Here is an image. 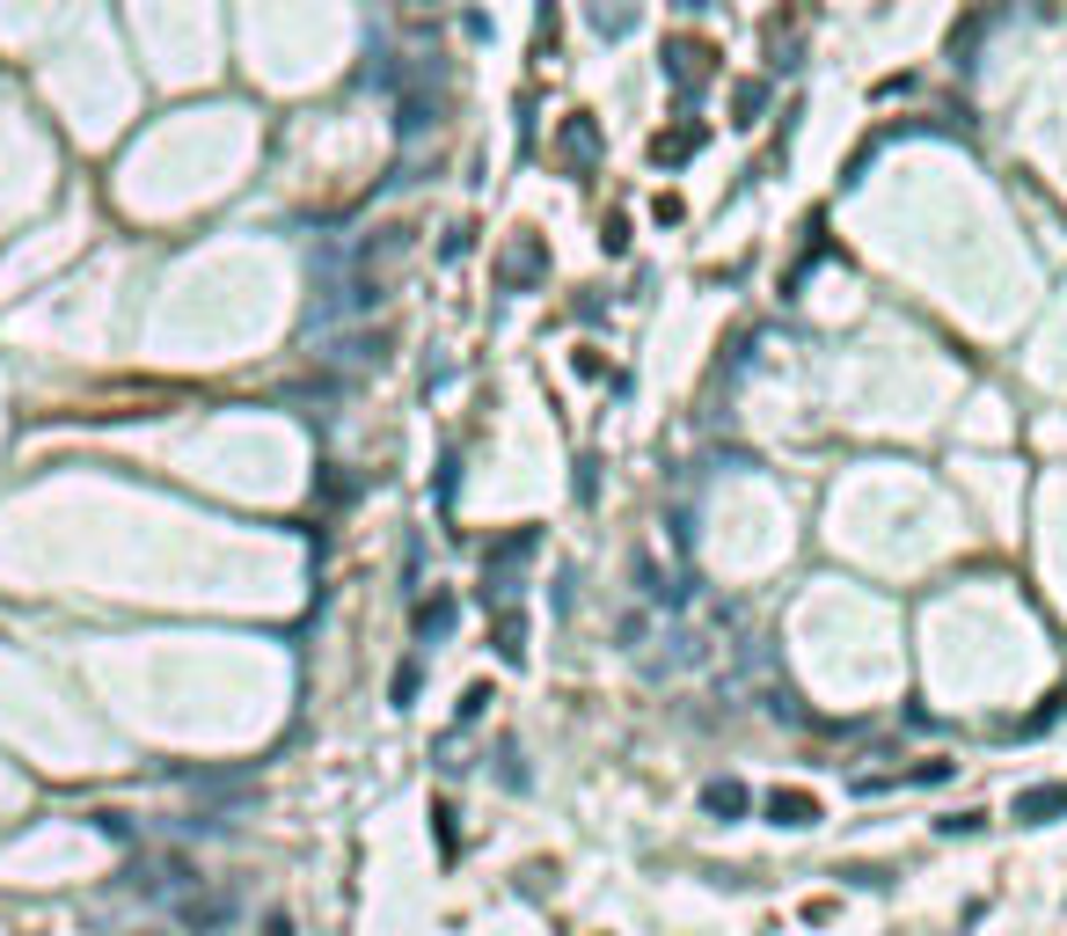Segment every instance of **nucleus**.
Here are the masks:
<instances>
[{"label":"nucleus","instance_id":"nucleus-1","mask_svg":"<svg viewBox=\"0 0 1067 936\" xmlns=\"http://www.w3.org/2000/svg\"><path fill=\"white\" fill-rule=\"evenodd\" d=\"M175 915H183V929H191V936H212V929H228L234 900H228V893H183Z\"/></svg>","mask_w":1067,"mask_h":936},{"label":"nucleus","instance_id":"nucleus-2","mask_svg":"<svg viewBox=\"0 0 1067 936\" xmlns=\"http://www.w3.org/2000/svg\"><path fill=\"white\" fill-rule=\"evenodd\" d=\"M1024 827H1046V819H1060L1067 813V783H1038V791H1016V805H1009Z\"/></svg>","mask_w":1067,"mask_h":936},{"label":"nucleus","instance_id":"nucleus-3","mask_svg":"<svg viewBox=\"0 0 1067 936\" xmlns=\"http://www.w3.org/2000/svg\"><path fill=\"white\" fill-rule=\"evenodd\" d=\"M761 813H768L775 827H812V819H819V797H812V791H768Z\"/></svg>","mask_w":1067,"mask_h":936},{"label":"nucleus","instance_id":"nucleus-4","mask_svg":"<svg viewBox=\"0 0 1067 936\" xmlns=\"http://www.w3.org/2000/svg\"><path fill=\"white\" fill-rule=\"evenodd\" d=\"M497 658H505V666H520V658H526V615H520V607H497Z\"/></svg>","mask_w":1067,"mask_h":936},{"label":"nucleus","instance_id":"nucleus-5","mask_svg":"<svg viewBox=\"0 0 1067 936\" xmlns=\"http://www.w3.org/2000/svg\"><path fill=\"white\" fill-rule=\"evenodd\" d=\"M702 805H709V813H717V819H738V813H746V805H753V797H746V783H738V776H717V783H709V791H702Z\"/></svg>","mask_w":1067,"mask_h":936},{"label":"nucleus","instance_id":"nucleus-6","mask_svg":"<svg viewBox=\"0 0 1067 936\" xmlns=\"http://www.w3.org/2000/svg\"><path fill=\"white\" fill-rule=\"evenodd\" d=\"M593 118H571L563 124V161H571V169H585V161H593Z\"/></svg>","mask_w":1067,"mask_h":936},{"label":"nucleus","instance_id":"nucleus-7","mask_svg":"<svg viewBox=\"0 0 1067 936\" xmlns=\"http://www.w3.org/2000/svg\"><path fill=\"white\" fill-rule=\"evenodd\" d=\"M709 44H673V81H702V73H709Z\"/></svg>","mask_w":1067,"mask_h":936},{"label":"nucleus","instance_id":"nucleus-8","mask_svg":"<svg viewBox=\"0 0 1067 936\" xmlns=\"http://www.w3.org/2000/svg\"><path fill=\"white\" fill-rule=\"evenodd\" d=\"M695 147H702V132H695V124H681V132H658V140H651V154H658V161H687Z\"/></svg>","mask_w":1067,"mask_h":936},{"label":"nucleus","instance_id":"nucleus-9","mask_svg":"<svg viewBox=\"0 0 1067 936\" xmlns=\"http://www.w3.org/2000/svg\"><path fill=\"white\" fill-rule=\"evenodd\" d=\"M454 630V601L439 593V601H417V636H446Z\"/></svg>","mask_w":1067,"mask_h":936},{"label":"nucleus","instance_id":"nucleus-10","mask_svg":"<svg viewBox=\"0 0 1067 936\" xmlns=\"http://www.w3.org/2000/svg\"><path fill=\"white\" fill-rule=\"evenodd\" d=\"M534 271H542V249H534V242H512V256H505V285H526Z\"/></svg>","mask_w":1067,"mask_h":936},{"label":"nucleus","instance_id":"nucleus-11","mask_svg":"<svg viewBox=\"0 0 1067 936\" xmlns=\"http://www.w3.org/2000/svg\"><path fill=\"white\" fill-rule=\"evenodd\" d=\"M987 827V819L980 813H958V819H936V834H944V842H958V834H965V842H973V834H980Z\"/></svg>","mask_w":1067,"mask_h":936},{"label":"nucleus","instance_id":"nucleus-12","mask_svg":"<svg viewBox=\"0 0 1067 936\" xmlns=\"http://www.w3.org/2000/svg\"><path fill=\"white\" fill-rule=\"evenodd\" d=\"M600 249H607V256H622V249H630V228H622V220H607V228H600Z\"/></svg>","mask_w":1067,"mask_h":936},{"label":"nucleus","instance_id":"nucleus-13","mask_svg":"<svg viewBox=\"0 0 1067 936\" xmlns=\"http://www.w3.org/2000/svg\"><path fill=\"white\" fill-rule=\"evenodd\" d=\"M263 936H293V922H285V915H271V922H263Z\"/></svg>","mask_w":1067,"mask_h":936}]
</instances>
